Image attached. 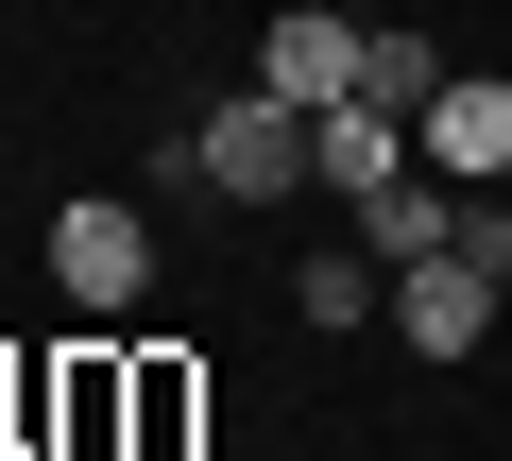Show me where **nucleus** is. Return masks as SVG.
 Wrapping results in <instances>:
<instances>
[{
	"mask_svg": "<svg viewBox=\"0 0 512 461\" xmlns=\"http://www.w3.org/2000/svg\"><path fill=\"white\" fill-rule=\"evenodd\" d=\"M205 188H222V205H274V188H308V103H274V86L205 103Z\"/></svg>",
	"mask_w": 512,
	"mask_h": 461,
	"instance_id": "obj_1",
	"label": "nucleus"
},
{
	"mask_svg": "<svg viewBox=\"0 0 512 461\" xmlns=\"http://www.w3.org/2000/svg\"><path fill=\"white\" fill-rule=\"evenodd\" d=\"M52 274H69V308H137V291H154V222H137L120 188H69V205H52Z\"/></svg>",
	"mask_w": 512,
	"mask_h": 461,
	"instance_id": "obj_2",
	"label": "nucleus"
},
{
	"mask_svg": "<svg viewBox=\"0 0 512 461\" xmlns=\"http://www.w3.org/2000/svg\"><path fill=\"white\" fill-rule=\"evenodd\" d=\"M478 325H495V274H478L461 240L393 274V342H410V359H478Z\"/></svg>",
	"mask_w": 512,
	"mask_h": 461,
	"instance_id": "obj_3",
	"label": "nucleus"
},
{
	"mask_svg": "<svg viewBox=\"0 0 512 461\" xmlns=\"http://www.w3.org/2000/svg\"><path fill=\"white\" fill-rule=\"evenodd\" d=\"M410 154L461 171V188H495V171H512V69H444V103L410 120Z\"/></svg>",
	"mask_w": 512,
	"mask_h": 461,
	"instance_id": "obj_4",
	"label": "nucleus"
},
{
	"mask_svg": "<svg viewBox=\"0 0 512 461\" xmlns=\"http://www.w3.org/2000/svg\"><path fill=\"white\" fill-rule=\"evenodd\" d=\"M393 171H410V120H376V103H308V188L359 205V188H393Z\"/></svg>",
	"mask_w": 512,
	"mask_h": 461,
	"instance_id": "obj_5",
	"label": "nucleus"
},
{
	"mask_svg": "<svg viewBox=\"0 0 512 461\" xmlns=\"http://www.w3.org/2000/svg\"><path fill=\"white\" fill-rule=\"evenodd\" d=\"M256 86H274V103H359V35L342 18H274V35H256Z\"/></svg>",
	"mask_w": 512,
	"mask_h": 461,
	"instance_id": "obj_6",
	"label": "nucleus"
},
{
	"mask_svg": "<svg viewBox=\"0 0 512 461\" xmlns=\"http://www.w3.org/2000/svg\"><path fill=\"white\" fill-rule=\"evenodd\" d=\"M444 240H461V205H444L427 171H393V188H359V257H376V274H410V257H444Z\"/></svg>",
	"mask_w": 512,
	"mask_h": 461,
	"instance_id": "obj_7",
	"label": "nucleus"
},
{
	"mask_svg": "<svg viewBox=\"0 0 512 461\" xmlns=\"http://www.w3.org/2000/svg\"><path fill=\"white\" fill-rule=\"evenodd\" d=\"M359 103H376V120H427V103H444V35H393V18H376V35H359Z\"/></svg>",
	"mask_w": 512,
	"mask_h": 461,
	"instance_id": "obj_8",
	"label": "nucleus"
},
{
	"mask_svg": "<svg viewBox=\"0 0 512 461\" xmlns=\"http://www.w3.org/2000/svg\"><path fill=\"white\" fill-rule=\"evenodd\" d=\"M308 325H376V257H308Z\"/></svg>",
	"mask_w": 512,
	"mask_h": 461,
	"instance_id": "obj_9",
	"label": "nucleus"
}]
</instances>
